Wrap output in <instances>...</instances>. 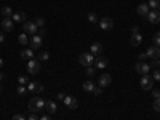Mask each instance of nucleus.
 <instances>
[{
  "label": "nucleus",
  "instance_id": "obj_1",
  "mask_svg": "<svg viewBox=\"0 0 160 120\" xmlns=\"http://www.w3.org/2000/svg\"><path fill=\"white\" fill-rule=\"evenodd\" d=\"M45 108V101L43 99H40V98H32L31 101H29V111L31 112H40Z\"/></svg>",
  "mask_w": 160,
  "mask_h": 120
},
{
  "label": "nucleus",
  "instance_id": "obj_2",
  "mask_svg": "<svg viewBox=\"0 0 160 120\" xmlns=\"http://www.w3.org/2000/svg\"><path fill=\"white\" fill-rule=\"evenodd\" d=\"M78 62L82 64V66H85V68H90V66L95 64V56H93L91 53H80Z\"/></svg>",
  "mask_w": 160,
  "mask_h": 120
},
{
  "label": "nucleus",
  "instance_id": "obj_3",
  "mask_svg": "<svg viewBox=\"0 0 160 120\" xmlns=\"http://www.w3.org/2000/svg\"><path fill=\"white\" fill-rule=\"evenodd\" d=\"M139 85H141L142 90H152V88H154V78H152V75H149V74L142 75Z\"/></svg>",
  "mask_w": 160,
  "mask_h": 120
},
{
  "label": "nucleus",
  "instance_id": "obj_4",
  "mask_svg": "<svg viewBox=\"0 0 160 120\" xmlns=\"http://www.w3.org/2000/svg\"><path fill=\"white\" fill-rule=\"evenodd\" d=\"M28 72H29L31 75H35V74L40 72V61H38V59L32 58V59L28 61Z\"/></svg>",
  "mask_w": 160,
  "mask_h": 120
},
{
  "label": "nucleus",
  "instance_id": "obj_5",
  "mask_svg": "<svg viewBox=\"0 0 160 120\" xmlns=\"http://www.w3.org/2000/svg\"><path fill=\"white\" fill-rule=\"evenodd\" d=\"M62 102H64V106H66L68 109H77V108H78L77 98H75V96H71V95H66V98L62 99Z\"/></svg>",
  "mask_w": 160,
  "mask_h": 120
},
{
  "label": "nucleus",
  "instance_id": "obj_6",
  "mask_svg": "<svg viewBox=\"0 0 160 120\" xmlns=\"http://www.w3.org/2000/svg\"><path fill=\"white\" fill-rule=\"evenodd\" d=\"M135 71H136L138 74L146 75V74H149V71H151V64H146V62H142V61H138V62L135 64Z\"/></svg>",
  "mask_w": 160,
  "mask_h": 120
},
{
  "label": "nucleus",
  "instance_id": "obj_7",
  "mask_svg": "<svg viewBox=\"0 0 160 120\" xmlns=\"http://www.w3.org/2000/svg\"><path fill=\"white\" fill-rule=\"evenodd\" d=\"M146 55H148V58H151L152 61L155 59H160V47H149L148 51H146Z\"/></svg>",
  "mask_w": 160,
  "mask_h": 120
},
{
  "label": "nucleus",
  "instance_id": "obj_8",
  "mask_svg": "<svg viewBox=\"0 0 160 120\" xmlns=\"http://www.w3.org/2000/svg\"><path fill=\"white\" fill-rule=\"evenodd\" d=\"M111 82H112V77L109 75V74H101L99 75V80H98V83H99V87L104 90V88H108L109 85H111Z\"/></svg>",
  "mask_w": 160,
  "mask_h": 120
},
{
  "label": "nucleus",
  "instance_id": "obj_9",
  "mask_svg": "<svg viewBox=\"0 0 160 120\" xmlns=\"http://www.w3.org/2000/svg\"><path fill=\"white\" fill-rule=\"evenodd\" d=\"M98 24H99V28H101L102 31H109V29L114 28V21H112L111 18H106V16H104L102 19H99Z\"/></svg>",
  "mask_w": 160,
  "mask_h": 120
},
{
  "label": "nucleus",
  "instance_id": "obj_10",
  "mask_svg": "<svg viewBox=\"0 0 160 120\" xmlns=\"http://www.w3.org/2000/svg\"><path fill=\"white\" fill-rule=\"evenodd\" d=\"M22 28H24V32L26 34H29V35H37V26H35V22H28L26 21L24 24H22Z\"/></svg>",
  "mask_w": 160,
  "mask_h": 120
},
{
  "label": "nucleus",
  "instance_id": "obj_11",
  "mask_svg": "<svg viewBox=\"0 0 160 120\" xmlns=\"http://www.w3.org/2000/svg\"><path fill=\"white\" fill-rule=\"evenodd\" d=\"M146 18H148V21H149L151 24H158V22H160V13L155 11V10H151Z\"/></svg>",
  "mask_w": 160,
  "mask_h": 120
},
{
  "label": "nucleus",
  "instance_id": "obj_12",
  "mask_svg": "<svg viewBox=\"0 0 160 120\" xmlns=\"http://www.w3.org/2000/svg\"><path fill=\"white\" fill-rule=\"evenodd\" d=\"M90 53L93 56H101L102 55V45L99 42H95V43H91L90 47Z\"/></svg>",
  "mask_w": 160,
  "mask_h": 120
},
{
  "label": "nucleus",
  "instance_id": "obj_13",
  "mask_svg": "<svg viewBox=\"0 0 160 120\" xmlns=\"http://www.w3.org/2000/svg\"><path fill=\"white\" fill-rule=\"evenodd\" d=\"M28 90H29L31 93H42V91H43V85L40 83V82H29Z\"/></svg>",
  "mask_w": 160,
  "mask_h": 120
},
{
  "label": "nucleus",
  "instance_id": "obj_14",
  "mask_svg": "<svg viewBox=\"0 0 160 120\" xmlns=\"http://www.w3.org/2000/svg\"><path fill=\"white\" fill-rule=\"evenodd\" d=\"M42 47V35H32V38H31V48L32 50H37V48H40Z\"/></svg>",
  "mask_w": 160,
  "mask_h": 120
},
{
  "label": "nucleus",
  "instance_id": "obj_15",
  "mask_svg": "<svg viewBox=\"0 0 160 120\" xmlns=\"http://www.w3.org/2000/svg\"><path fill=\"white\" fill-rule=\"evenodd\" d=\"M108 64H109L108 58H104V56H98V58H95V66H96L98 69H104V68H108Z\"/></svg>",
  "mask_w": 160,
  "mask_h": 120
},
{
  "label": "nucleus",
  "instance_id": "obj_16",
  "mask_svg": "<svg viewBox=\"0 0 160 120\" xmlns=\"http://www.w3.org/2000/svg\"><path fill=\"white\" fill-rule=\"evenodd\" d=\"M45 109H47V112L51 115V114H55L56 111H58V106H56V101H45Z\"/></svg>",
  "mask_w": 160,
  "mask_h": 120
},
{
  "label": "nucleus",
  "instance_id": "obj_17",
  "mask_svg": "<svg viewBox=\"0 0 160 120\" xmlns=\"http://www.w3.org/2000/svg\"><path fill=\"white\" fill-rule=\"evenodd\" d=\"M13 26H15V22H13L11 18H3V21H2V28H3L5 32H11V31H13Z\"/></svg>",
  "mask_w": 160,
  "mask_h": 120
},
{
  "label": "nucleus",
  "instance_id": "obj_18",
  "mask_svg": "<svg viewBox=\"0 0 160 120\" xmlns=\"http://www.w3.org/2000/svg\"><path fill=\"white\" fill-rule=\"evenodd\" d=\"M141 42H142V35L139 32L138 34H131V37H130L131 47H138V45H141Z\"/></svg>",
  "mask_w": 160,
  "mask_h": 120
},
{
  "label": "nucleus",
  "instance_id": "obj_19",
  "mask_svg": "<svg viewBox=\"0 0 160 120\" xmlns=\"http://www.w3.org/2000/svg\"><path fill=\"white\" fill-rule=\"evenodd\" d=\"M136 11H138V15H139V16H148V13L151 11V8H149L148 3H139L138 8H136Z\"/></svg>",
  "mask_w": 160,
  "mask_h": 120
},
{
  "label": "nucleus",
  "instance_id": "obj_20",
  "mask_svg": "<svg viewBox=\"0 0 160 120\" xmlns=\"http://www.w3.org/2000/svg\"><path fill=\"white\" fill-rule=\"evenodd\" d=\"M21 58L22 59H32L34 58V50L32 48H24V50H21Z\"/></svg>",
  "mask_w": 160,
  "mask_h": 120
},
{
  "label": "nucleus",
  "instance_id": "obj_21",
  "mask_svg": "<svg viewBox=\"0 0 160 120\" xmlns=\"http://www.w3.org/2000/svg\"><path fill=\"white\" fill-rule=\"evenodd\" d=\"M11 19L13 22H26V13H13L11 15Z\"/></svg>",
  "mask_w": 160,
  "mask_h": 120
},
{
  "label": "nucleus",
  "instance_id": "obj_22",
  "mask_svg": "<svg viewBox=\"0 0 160 120\" xmlns=\"http://www.w3.org/2000/svg\"><path fill=\"white\" fill-rule=\"evenodd\" d=\"M82 88H83L85 91H88V93H93V91H95V88H96V85L93 83L91 80H87V82H83Z\"/></svg>",
  "mask_w": 160,
  "mask_h": 120
},
{
  "label": "nucleus",
  "instance_id": "obj_23",
  "mask_svg": "<svg viewBox=\"0 0 160 120\" xmlns=\"http://www.w3.org/2000/svg\"><path fill=\"white\" fill-rule=\"evenodd\" d=\"M28 87H26V85H19V87H16V93H18V95L19 96H26V95H28Z\"/></svg>",
  "mask_w": 160,
  "mask_h": 120
},
{
  "label": "nucleus",
  "instance_id": "obj_24",
  "mask_svg": "<svg viewBox=\"0 0 160 120\" xmlns=\"http://www.w3.org/2000/svg\"><path fill=\"white\" fill-rule=\"evenodd\" d=\"M18 42H19V45H28V42H29V38H28V34H19L18 35Z\"/></svg>",
  "mask_w": 160,
  "mask_h": 120
},
{
  "label": "nucleus",
  "instance_id": "obj_25",
  "mask_svg": "<svg viewBox=\"0 0 160 120\" xmlns=\"http://www.w3.org/2000/svg\"><path fill=\"white\" fill-rule=\"evenodd\" d=\"M48 58H50V53L45 51V50H42V51L38 53V56H37L38 61H48Z\"/></svg>",
  "mask_w": 160,
  "mask_h": 120
},
{
  "label": "nucleus",
  "instance_id": "obj_26",
  "mask_svg": "<svg viewBox=\"0 0 160 120\" xmlns=\"http://www.w3.org/2000/svg\"><path fill=\"white\" fill-rule=\"evenodd\" d=\"M2 15H3L5 18H11V15H13V10H11L10 7H3V8H2Z\"/></svg>",
  "mask_w": 160,
  "mask_h": 120
},
{
  "label": "nucleus",
  "instance_id": "obj_27",
  "mask_svg": "<svg viewBox=\"0 0 160 120\" xmlns=\"http://www.w3.org/2000/svg\"><path fill=\"white\" fill-rule=\"evenodd\" d=\"M18 82H19V85H26V87H28L29 85V77L28 75H19Z\"/></svg>",
  "mask_w": 160,
  "mask_h": 120
},
{
  "label": "nucleus",
  "instance_id": "obj_28",
  "mask_svg": "<svg viewBox=\"0 0 160 120\" xmlns=\"http://www.w3.org/2000/svg\"><path fill=\"white\" fill-rule=\"evenodd\" d=\"M148 5H149V8H151V10H157V7L160 5V0H149Z\"/></svg>",
  "mask_w": 160,
  "mask_h": 120
},
{
  "label": "nucleus",
  "instance_id": "obj_29",
  "mask_svg": "<svg viewBox=\"0 0 160 120\" xmlns=\"http://www.w3.org/2000/svg\"><path fill=\"white\" fill-rule=\"evenodd\" d=\"M88 21L93 22V24H98L99 22V19H98V16L95 15V13H88Z\"/></svg>",
  "mask_w": 160,
  "mask_h": 120
},
{
  "label": "nucleus",
  "instance_id": "obj_30",
  "mask_svg": "<svg viewBox=\"0 0 160 120\" xmlns=\"http://www.w3.org/2000/svg\"><path fill=\"white\" fill-rule=\"evenodd\" d=\"M85 74H87V77H93V75H95L96 74V69L95 68H93V66H90V68H87V71H85Z\"/></svg>",
  "mask_w": 160,
  "mask_h": 120
},
{
  "label": "nucleus",
  "instance_id": "obj_31",
  "mask_svg": "<svg viewBox=\"0 0 160 120\" xmlns=\"http://www.w3.org/2000/svg\"><path fill=\"white\" fill-rule=\"evenodd\" d=\"M152 42L155 47H160V32H155L154 37H152Z\"/></svg>",
  "mask_w": 160,
  "mask_h": 120
},
{
  "label": "nucleus",
  "instance_id": "obj_32",
  "mask_svg": "<svg viewBox=\"0 0 160 120\" xmlns=\"http://www.w3.org/2000/svg\"><path fill=\"white\" fill-rule=\"evenodd\" d=\"M152 108H154V111H155V112H160V98H155V99H154Z\"/></svg>",
  "mask_w": 160,
  "mask_h": 120
},
{
  "label": "nucleus",
  "instance_id": "obj_33",
  "mask_svg": "<svg viewBox=\"0 0 160 120\" xmlns=\"http://www.w3.org/2000/svg\"><path fill=\"white\" fill-rule=\"evenodd\" d=\"M34 22H35V26H37V28H43V24H45V19H43V18H37V19H35Z\"/></svg>",
  "mask_w": 160,
  "mask_h": 120
},
{
  "label": "nucleus",
  "instance_id": "obj_34",
  "mask_svg": "<svg viewBox=\"0 0 160 120\" xmlns=\"http://www.w3.org/2000/svg\"><path fill=\"white\" fill-rule=\"evenodd\" d=\"M152 78H154V82H155V80H157V82H160V69H155V71H154Z\"/></svg>",
  "mask_w": 160,
  "mask_h": 120
},
{
  "label": "nucleus",
  "instance_id": "obj_35",
  "mask_svg": "<svg viewBox=\"0 0 160 120\" xmlns=\"http://www.w3.org/2000/svg\"><path fill=\"white\" fill-rule=\"evenodd\" d=\"M11 120H26V117L24 115H21V114H16V115H13V118Z\"/></svg>",
  "mask_w": 160,
  "mask_h": 120
},
{
  "label": "nucleus",
  "instance_id": "obj_36",
  "mask_svg": "<svg viewBox=\"0 0 160 120\" xmlns=\"http://www.w3.org/2000/svg\"><path fill=\"white\" fill-rule=\"evenodd\" d=\"M28 120H40V117H38L35 112H32V114L29 115V118H28Z\"/></svg>",
  "mask_w": 160,
  "mask_h": 120
},
{
  "label": "nucleus",
  "instance_id": "obj_37",
  "mask_svg": "<svg viewBox=\"0 0 160 120\" xmlns=\"http://www.w3.org/2000/svg\"><path fill=\"white\" fill-rule=\"evenodd\" d=\"M93 93H95L96 96H99L101 93H102V88H101V87H96V88H95V91H93Z\"/></svg>",
  "mask_w": 160,
  "mask_h": 120
},
{
  "label": "nucleus",
  "instance_id": "obj_38",
  "mask_svg": "<svg viewBox=\"0 0 160 120\" xmlns=\"http://www.w3.org/2000/svg\"><path fill=\"white\" fill-rule=\"evenodd\" d=\"M152 95H154V98H160V90H154L152 88Z\"/></svg>",
  "mask_w": 160,
  "mask_h": 120
},
{
  "label": "nucleus",
  "instance_id": "obj_39",
  "mask_svg": "<svg viewBox=\"0 0 160 120\" xmlns=\"http://www.w3.org/2000/svg\"><path fill=\"white\" fill-rule=\"evenodd\" d=\"M66 98V95H64V93H58V95H56V99H59V101H62Z\"/></svg>",
  "mask_w": 160,
  "mask_h": 120
},
{
  "label": "nucleus",
  "instance_id": "obj_40",
  "mask_svg": "<svg viewBox=\"0 0 160 120\" xmlns=\"http://www.w3.org/2000/svg\"><path fill=\"white\" fill-rule=\"evenodd\" d=\"M144 59H148V55H146V53H141V55H139V61L144 62Z\"/></svg>",
  "mask_w": 160,
  "mask_h": 120
},
{
  "label": "nucleus",
  "instance_id": "obj_41",
  "mask_svg": "<svg viewBox=\"0 0 160 120\" xmlns=\"http://www.w3.org/2000/svg\"><path fill=\"white\" fill-rule=\"evenodd\" d=\"M138 32H139L138 26H133V28H131V34H138Z\"/></svg>",
  "mask_w": 160,
  "mask_h": 120
},
{
  "label": "nucleus",
  "instance_id": "obj_42",
  "mask_svg": "<svg viewBox=\"0 0 160 120\" xmlns=\"http://www.w3.org/2000/svg\"><path fill=\"white\" fill-rule=\"evenodd\" d=\"M40 120H51V117H50V114L48 115H42V117H40Z\"/></svg>",
  "mask_w": 160,
  "mask_h": 120
},
{
  "label": "nucleus",
  "instance_id": "obj_43",
  "mask_svg": "<svg viewBox=\"0 0 160 120\" xmlns=\"http://www.w3.org/2000/svg\"><path fill=\"white\" fill-rule=\"evenodd\" d=\"M2 42H5V35H3V32H0V43Z\"/></svg>",
  "mask_w": 160,
  "mask_h": 120
},
{
  "label": "nucleus",
  "instance_id": "obj_44",
  "mask_svg": "<svg viewBox=\"0 0 160 120\" xmlns=\"http://www.w3.org/2000/svg\"><path fill=\"white\" fill-rule=\"evenodd\" d=\"M2 66H3V59H2V58H0V68H2Z\"/></svg>",
  "mask_w": 160,
  "mask_h": 120
},
{
  "label": "nucleus",
  "instance_id": "obj_45",
  "mask_svg": "<svg viewBox=\"0 0 160 120\" xmlns=\"http://www.w3.org/2000/svg\"><path fill=\"white\" fill-rule=\"evenodd\" d=\"M2 80H3V74H2V72H0V82H2Z\"/></svg>",
  "mask_w": 160,
  "mask_h": 120
},
{
  "label": "nucleus",
  "instance_id": "obj_46",
  "mask_svg": "<svg viewBox=\"0 0 160 120\" xmlns=\"http://www.w3.org/2000/svg\"><path fill=\"white\" fill-rule=\"evenodd\" d=\"M155 11H158V13H160V5H158V7H157V10H155Z\"/></svg>",
  "mask_w": 160,
  "mask_h": 120
},
{
  "label": "nucleus",
  "instance_id": "obj_47",
  "mask_svg": "<svg viewBox=\"0 0 160 120\" xmlns=\"http://www.w3.org/2000/svg\"><path fill=\"white\" fill-rule=\"evenodd\" d=\"M0 93H2V83H0Z\"/></svg>",
  "mask_w": 160,
  "mask_h": 120
}]
</instances>
